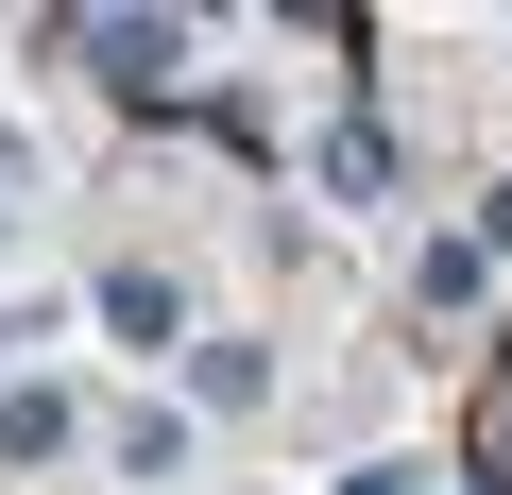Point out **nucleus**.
Masks as SVG:
<instances>
[{
	"label": "nucleus",
	"instance_id": "1",
	"mask_svg": "<svg viewBox=\"0 0 512 495\" xmlns=\"http://www.w3.org/2000/svg\"><path fill=\"white\" fill-rule=\"evenodd\" d=\"M69 52L154 120V103H188V18H69Z\"/></svg>",
	"mask_w": 512,
	"mask_h": 495
},
{
	"label": "nucleus",
	"instance_id": "2",
	"mask_svg": "<svg viewBox=\"0 0 512 495\" xmlns=\"http://www.w3.org/2000/svg\"><path fill=\"white\" fill-rule=\"evenodd\" d=\"M103 325H120L137 359H171V342H188V291H171L154 257H120V274H103Z\"/></svg>",
	"mask_w": 512,
	"mask_h": 495
},
{
	"label": "nucleus",
	"instance_id": "3",
	"mask_svg": "<svg viewBox=\"0 0 512 495\" xmlns=\"http://www.w3.org/2000/svg\"><path fill=\"white\" fill-rule=\"evenodd\" d=\"M69 427H86V410H69L52 376H35V393H0V461H18V478H35V461H69Z\"/></svg>",
	"mask_w": 512,
	"mask_h": 495
},
{
	"label": "nucleus",
	"instance_id": "4",
	"mask_svg": "<svg viewBox=\"0 0 512 495\" xmlns=\"http://www.w3.org/2000/svg\"><path fill=\"white\" fill-rule=\"evenodd\" d=\"M308 171H325V205H376V188H393V137H376V120H325Z\"/></svg>",
	"mask_w": 512,
	"mask_h": 495
},
{
	"label": "nucleus",
	"instance_id": "5",
	"mask_svg": "<svg viewBox=\"0 0 512 495\" xmlns=\"http://www.w3.org/2000/svg\"><path fill=\"white\" fill-rule=\"evenodd\" d=\"M103 444H120V478H154V495H171V478H188V427H171V410H120V427H103Z\"/></svg>",
	"mask_w": 512,
	"mask_h": 495
},
{
	"label": "nucleus",
	"instance_id": "6",
	"mask_svg": "<svg viewBox=\"0 0 512 495\" xmlns=\"http://www.w3.org/2000/svg\"><path fill=\"white\" fill-rule=\"evenodd\" d=\"M188 376H205V410H256V393H274V359H256V342H205Z\"/></svg>",
	"mask_w": 512,
	"mask_h": 495
},
{
	"label": "nucleus",
	"instance_id": "7",
	"mask_svg": "<svg viewBox=\"0 0 512 495\" xmlns=\"http://www.w3.org/2000/svg\"><path fill=\"white\" fill-rule=\"evenodd\" d=\"M478 257H512V188H478Z\"/></svg>",
	"mask_w": 512,
	"mask_h": 495
},
{
	"label": "nucleus",
	"instance_id": "8",
	"mask_svg": "<svg viewBox=\"0 0 512 495\" xmlns=\"http://www.w3.org/2000/svg\"><path fill=\"white\" fill-rule=\"evenodd\" d=\"M342 495H427V478H410V461H359V478H342Z\"/></svg>",
	"mask_w": 512,
	"mask_h": 495
}]
</instances>
